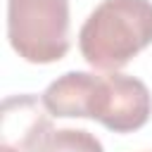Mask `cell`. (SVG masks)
Segmentation results:
<instances>
[{
  "instance_id": "obj_3",
  "label": "cell",
  "mask_w": 152,
  "mask_h": 152,
  "mask_svg": "<svg viewBox=\"0 0 152 152\" xmlns=\"http://www.w3.org/2000/svg\"><path fill=\"white\" fill-rule=\"evenodd\" d=\"M152 114V95L147 86L126 74L97 76L95 90L90 95L88 119L100 121L114 133H133L147 124Z\"/></svg>"
},
{
  "instance_id": "obj_5",
  "label": "cell",
  "mask_w": 152,
  "mask_h": 152,
  "mask_svg": "<svg viewBox=\"0 0 152 152\" xmlns=\"http://www.w3.org/2000/svg\"><path fill=\"white\" fill-rule=\"evenodd\" d=\"M95 83L97 76L90 71H66L45 88L40 100L52 116L88 119V107H90V95L95 90Z\"/></svg>"
},
{
  "instance_id": "obj_6",
  "label": "cell",
  "mask_w": 152,
  "mask_h": 152,
  "mask_svg": "<svg viewBox=\"0 0 152 152\" xmlns=\"http://www.w3.org/2000/svg\"><path fill=\"white\" fill-rule=\"evenodd\" d=\"M38 152H104L102 142L83 128H59L48 135Z\"/></svg>"
},
{
  "instance_id": "obj_1",
  "label": "cell",
  "mask_w": 152,
  "mask_h": 152,
  "mask_svg": "<svg viewBox=\"0 0 152 152\" xmlns=\"http://www.w3.org/2000/svg\"><path fill=\"white\" fill-rule=\"evenodd\" d=\"M147 45H152L150 0H102L78 31L83 59L100 71L126 66Z\"/></svg>"
},
{
  "instance_id": "obj_7",
  "label": "cell",
  "mask_w": 152,
  "mask_h": 152,
  "mask_svg": "<svg viewBox=\"0 0 152 152\" xmlns=\"http://www.w3.org/2000/svg\"><path fill=\"white\" fill-rule=\"evenodd\" d=\"M0 152H17V150H12V147H7V145H0Z\"/></svg>"
},
{
  "instance_id": "obj_2",
  "label": "cell",
  "mask_w": 152,
  "mask_h": 152,
  "mask_svg": "<svg viewBox=\"0 0 152 152\" xmlns=\"http://www.w3.org/2000/svg\"><path fill=\"white\" fill-rule=\"evenodd\" d=\"M7 40L31 64H52L69 52V0H7Z\"/></svg>"
},
{
  "instance_id": "obj_4",
  "label": "cell",
  "mask_w": 152,
  "mask_h": 152,
  "mask_svg": "<svg viewBox=\"0 0 152 152\" xmlns=\"http://www.w3.org/2000/svg\"><path fill=\"white\" fill-rule=\"evenodd\" d=\"M50 133L52 121L43 100L31 93L10 95L2 100L0 145H7L17 152H38Z\"/></svg>"
}]
</instances>
